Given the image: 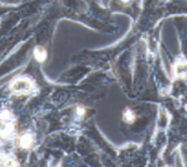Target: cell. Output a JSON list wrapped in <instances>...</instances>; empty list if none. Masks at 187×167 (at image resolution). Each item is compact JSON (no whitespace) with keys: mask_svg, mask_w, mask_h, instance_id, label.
Here are the masks:
<instances>
[{"mask_svg":"<svg viewBox=\"0 0 187 167\" xmlns=\"http://www.w3.org/2000/svg\"><path fill=\"white\" fill-rule=\"evenodd\" d=\"M20 144L23 148H28L32 144V137L30 135H24L21 138Z\"/></svg>","mask_w":187,"mask_h":167,"instance_id":"obj_2","label":"cell"},{"mask_svg":"<svg viewBox=\"0 0 187 167\" xmlns=\"http://www.w3.org/2000/svg\"><path fill=\"white\" fill-rule=\"evenodd\" d=\"M122 1H124V2H128L129 0H122Z\"/></svg>","mask_w":187,"mask_h":167,"instance_id":"obj_5","label":"cell"},{"mask_svg":"<svg viewBox=\"0 0 187 167\" xmlns=\"http://www.w3.org/2000/svg\"><path fill=\"white\" fill-rule=\"evenodd\" d=\"M124 117H125V120L126 122H128V123H131V122H133V121L135 119L134 114H133V112L130 110H128L125 113Z\"/></svg>","mask_w":187,"mask_h":167,"instance_id":"obj_4","label":"cell"},{"mask_svg":"<svg viewBox=\"0 0 187 167\" xmlns=\"http://www.w3.org/2000/svg\"><path fill=\"white\" fill-rule=\"evenodd\" d=\"M36 58L39 61H43L46 58V53H45L44 50H40L38 48L36 50Z\"/></svg>","mask_w":187,"mask_h":167,"instance_id":"obj_3","label":"cell"},{"mask_svg":"<svg viewBox=\"0 0 187 167\" xmlns=\"http://www.w3.org/2000/svg\"><path fill=\"white\" fill-rule=\"evenodd\" d=\"M22 83V81H20V80H19L18 82H15V85H14V89L15 90H18V91H21V90H27L29 88H30V85H29V82H26L24 80V82H23V84Z\"/></svg>","mask_w":187,"mask_h":167,"instance_id":"obj_1","label":"cell"}]
</instances>
